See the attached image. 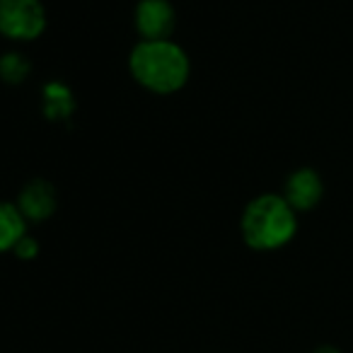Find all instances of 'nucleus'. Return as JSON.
Returning <instances> with one entry per match:
<instances>
[{"label": "nucleus", "instance_id": "f257e3e1", "mask_svg": "<svg viewBox=\"0 0 353 353\" xmlns=\"http://www.w3.org/2000/svg\"><path fill=\"white\" fill-rule=\"evenodd\" d=\"M128 73L152 94H174L192 78L189 54L172 39L138 41L128 54Z\"/></svg>", "mask_w": 353, "mask_h": 353}, {"label": "nucleus", "instance_id": "f03ea898", "mask_svg": "<svg viewBox=\"0 0 353 353\" xmlns=\"http://www.w3.org/2000/svg\"><path fill=\"white\" fill-rule=\"evenodd\" d=\"M298 232V213L283 194H261L245 206L240 218V235L250 250L276 252Z\"/></svg>", "mask_w": 353, "mask_h": 353}, {"label": "nucleus", "instance_id": "7ed1b4c3", "mask_svg": "<svg viewBox=\"0 0 353 353\" xmlns=\"http://www.w3.org/2000/svg\"><path fill=\"white\" fill-rule=\"evenodd\" d=\"M46 30L41 0H0V34L10 41H34Z\"/></svg>", "mask_w": 353, "mask_h": 353}, {"label": "nucleus", "instance_id": "20e7f679", "mask_svg": "<svg viewBox=\"0 0 353 353\" xmlns=\"http://www.w3.org/2000/svg\"><path fill=\"white\" fill-rule=\"evenodd\" d=\"M133 25L143 41L172 39L176 12L170 0H138L133 10Z\"/></svg>", "mask_w": 353, "mask_h": 353}, {"label": "nucleus", "instance_id": "39448f33", "mask_svg": "<svg viewBox=\"0 0 353 353\" xmlns=\"http://www.w3.org/2000/svg\"><path fill=\"white\" fill-rule=\"evenodd\" d=\"M324 196V182L317 170L312 167H300L290 172L283 187V199L293 206L295 213L312 211Z\"/></svg>", "mask_w": 353, "mask_h": 353}, {"label": "nucleus", "instance_id": "423d86ee", "mask_svg": "<svg viewBox=\"0 0 353 353\" xmlns=\"http://www.w3.org/2000/svg\"><path fill=\"white\" fill-rule=\"evenodd\" d=\"M56 189L46 179H32L22 187L17 196V208L27 223H44L56 213Z\"/></svg>", "mask_w": 353, "mask_h": 353}, {"label": "nucleus", "instance_id": "0eeeda50", "mask_svg": "<svg viewBox=\"0 0 353 353\" xmlns=\"http://www.w3.org/2000/svg\"><path fill=\"white\" fill-rule=\"evenodd\" d=\"M27 235V221L17 203L0 201V254L12 252L15 245Z\"/></svg>", "mask_w": 353, "mask_h": 353}, {"label": "nucleus", "instance_id": "6e6552de", "mask_svg": "<svg viewBox=\"0 0 353 353\" xmlns=\"http://www.w3.org/2000/svg\"><path fill=\"white\" fill-rule=\"evenodd\" d=\"M27 70H30V65L22 61L20 54H8L6 59L0 61V73H3V78L6 80H22L27 75Z\"/></svg>", "mask_w": 353, "mask_h": 353}, {"label": "nucleus", "instance_id": "1a4fd4ad", "mask_svg": "<svg viewBox=\"0 0 353 353\" xmlns=\"http://www.w3.org/2000/svg\"><path fill=\"white\" fill-rule=\"evenodd\" d=\"M12 254H15L17 259H25V261L34 259V256L39 254V242H37L34 237H32L30 232H27V235L22 237V240L15 245V250H12Z\"/></svg>", "mask_w": 353, "mask_h": 353}, {"label": "nucleus", "instance_id": "9d476101", "mask_svg": "<svg viewBox=\"0 0 353 353\" xmlns=\"http://www.w3.org/2000/svg\"><path fill=\"white\" fill-rule=\"evenodd\" d=\"M312 353H343L341 348H336V346H329V343H324V346H317Z\"/></svg>", "mask_w": 353, "mask_h": 353}]
</instances>
